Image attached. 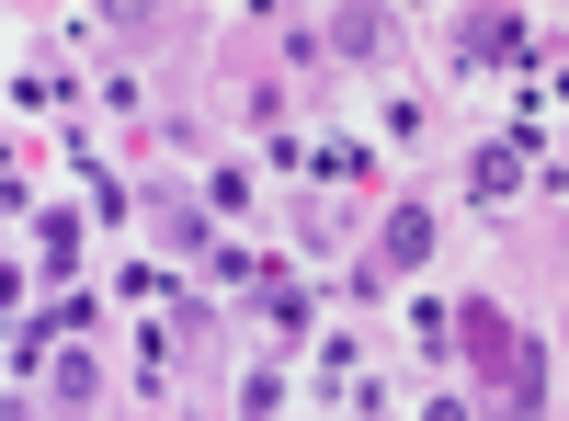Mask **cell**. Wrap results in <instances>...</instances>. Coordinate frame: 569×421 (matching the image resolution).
<instances>
[{
	"instance_id": "obj_1",
	"label": "cell",
	"mask_w": 569,
	"mask_h": 421,
	"mask_svg": "<svg viewBox=\"0 0 569 421\" xmlns=\"http://www.w3.org/2000/svg\"><path fill=\"white\" fill-rule=\"evenodd\" d=\"M421 251H433V217L399 206V217H388V262H421Z\"/></svg>"
},
{
	"instance_id": "obj_2",
	"label": "cell",
	"mask_w": 569,
	"mask_h": 421,
	"mask_svg": "<svg viewBox=\"0 0 569 421\" xmlns=\"http://www.w3.org/2000/svg\"><path fill=\"white\" fill-rule=\"evenodd\" d=\"M512 46H525V23H501V12H490V23H467V58H512Z\"/></svg>"
}]
</instances>
